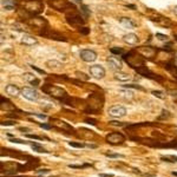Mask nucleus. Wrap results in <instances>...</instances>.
<instances>
[{"mask_svg":"<svg viewBox=\"0 0 177 177\" xmlns=\"http://www.w3.org/2000/svg\"><path fill=\"white\" fill-rule=\"evenodd\" d=\"M87 101V108L85 109L86 113H96L101 111L104 105V97L101 93H92Z\"/></svg>","mask_w":177,"mask_h":177,"instance_id":"f257e3e1","label":"nucleus"},{"mask_svg":"<svg viewBox=\"0 0 177 177\" xmlns=\"http://www.w3.org/2000/svg\"><path fill=\"white\" fill-rule=\"evenodd\" d=\"M43 92H45L46 95L53 97V98H57L59 99L61 103L64 102V99H66L69 97L67 92L64 90L63 87H59V86H54V85H50V84H46V85H43Z\"/></svg>","mask_w":177,"mask_h":177,"instance_id":"f03ea898","label":"nucleus"},{"mask_svg":"<svg viewBox=\"0 0 177 177\" xmlns=\"http://www.w3.org/2000/svg\"><path fill=\"white\" fill-rule=\"evenodd\" d=\"M123 59L128 63V65L135 70L144 66V57L139 53V52H136V51H131L129 53H125L123 54Z\"/></svg>","mask_w":177,"mask_h":177,"instance_id":"7ed1b4c3","label":"nucleus"},{"mask_svg":"<svg viewBox=\"0 0 177 177\" xmlns=\"http://www.w3.org/2000/svg\"><path fill=\"white\" fill-rule=\"evenodd\" d=\"M44 4L41 0H23V11L27 12L30 16L38 14L43 11Z\"/></svg>","mask_w":177,"mask_h":177,"instance_id":"20e7f679","label":"nucleus"},{"mask_svg":"<svg viewBox=\"0 0 177 177\" xmlns=\"http://www.w3.org/2000/svg\"><path fill=\"white\" fill-rule=\"evenodd\" d=\"M50 122H51V125L58 130H60L61 132H66L69 135H77L76 133V130L66 122L61 121V119H58V118H50Z\"/></svg>","mask_w":177,"mask_h":177,"instance_id":"39448f33","label":"nucleus"},{"mask_svg":"<svg viewBox=\"0 0 177 177\" xmlns=\"http://www.w3.org/2000/svg\"><path fill=\"white\" fill-rule=\"evenodd\" d=\"M66 20L71 26H74V27L81 26L85 23V19H83V17L76 11H72L71 13H66Z\"/></svg>","mask_w":177,"mask_h":177,"instance_id":"423d86ee","label":"nucleus"},{"mask_svg":"<svg viewBox=\"0 0 177 177\" xmlns=\"http://www.w3.org/2000/svg\"><path fill=\"white\" fill-rule=\"evenodd\" d=\"M106 142L111 145H121L125 142V136L122 133V132H111L109 135H106L105 137Z\"/></svg>","mask_w":177,"mask_h":177,"instance_id":"0eeeda50","label":"nucleus"},{"mask_svg":"<svg viewBox=\"0 0 177 177\" xmlns=\"http://www.w3.org/2000/svg\"><path fill=\"white\" fill-rule=\"evenodd\" d=\"M49 4L57 11H66L73 9V5L69 3L67 0H49Z\"/></svg>","mask_w":177,"mask_h":177,"instance_id":"6e6552de","label":"nucleus"},{"mask_svg":"<svg viewBox=\"0 0 177 177\" xmlns=\"http://www.w3.org/2000/svg\"><path fill=\"white\" fill-rule=\"evenodd\" d=\"M79 57L81 60L86 61V63H92L97 59V53L93 51V50H88V49H85V50H81L79 52Z\"/></svg>","mask_w":177,"mask_h":177,"instance_id":"1a4fd4ad","label":"nucleus"},{"mask_svg":"<svg viewBox=\"0 0 177 177\" xmlns=\"http://www.w3.org/2000/svg\"><path fill=\"white\" fill-rule=\"evenodd\" d=\"M21 95L24 96V98L31 101V102H37L39 99V93L37 90L32 87H24L21 90Z\"/></svg>","mask_w":177,"mask_h":177,"instance_id":"9d476101","label":"nucleus"},{"mask_svg":"<svg viewBox=\"0 0 177 177\" xmlns=\"http://www.w3.org/2000/svg\"><path fill=\"white\" fill-rule=\"evenodd\" d=\"M109 115L113 118H122L126 115V109L122 105H113L109 108Z\"/></svg>","mask_w":177,"mask_h":177,"instance_id":"9b49d317","label":"nucleus"},{"mask_svg":"<svg viewBox=\"0 0 177 177\" xmlns=\"http://www.w3.org/2000/svg\"><path fill=\"white\" fill-rule=\"evenodd\" d=\"M90 74L96 79H102L105 76V70L101 65H92L90 66Z\"/></svg>","mask_w":177,"mask_h":177,"instance_id":"f8f14e48","label":"nucleus"},{"mask_svg":"<svg viewBox=\"0 0 177 177\" xmlns=\"http://www.w3.org/2000/svg\"><path fill=\"white\" fill-rule=\"evenodd\" d=\"M40 34L44 36V37H46V38H49V39H53V40H58V41H66L65 37H63L61 34H59V33H57L54 31H51L49 29H46V31L40 32Z\"/></svg>","mask_w":177,"mask_h":177,"instance_id":"ddd939ff","label":"nucleus"},{"mask_svg":"<svg viewBox=\"0 0 177 177\" xmlns=\"http://www.w3.org/2000/svg\"><path fill=\"white\" fill-rule=\"evenodd\" d=\"M106 61H108L110 69H112V70H115V71H121V70H122V66H123L122 60L118 59L116 56H110V57H108Z\"/></svg>","mask_w":177,"mask_h":177,"instance_id":"4468645a","label":"nucleus"},{"mask_svg":"<svg viewBox=\"0 0 177 177\" xmlns=\"http://www.w3.org/2000/svg\"><path fill=\"white\" fill-rule=\"evenodd\" d=\"M138 52L144 57V58H152L156 54V50L151 46H142L138 49Z\"/></svg>","mask_w":177,"mask_h":177,"instance_id":"2eb2a0df","label":"nucleus"},{"mask_svg":"<svg viewBox=\"0 0 177 177\" xmlns=\"http://www.w3.org/2000/svg\"><path fill=\"white\" fill-rule=\"evenodd\" d=\"M21 44L25 45V46H33V45L38 44V39L34 38L33 36L29 34V33H25L21 37Z\"/></svg>","mask_w":177,"mask_h":177,"instance_id":"dca6fc26","label":"nucleus"},{"mask_svg":"<svg viewBox=\"0 0 177 177\" xmlns=\"http://www.w3.org/2000/svg\"><path fill=\"white\" fill-rule=\"evenodd\" d=\"M123 41L125 44H128V45H136V44H138L139 38L135 33H128V34L123 36Z\"/></svg>","mask_w":177,"mask_h":177,"instance_id":"f3484780","label":"nucleus"},{"mask_svg":"<svg viewBox=\"0 0 177 177\" xmlns=\"http://www.w3.org/2000/svg\"><path fill=\"white\" fill-rule=\"evenodd\" d=\"M5 92H6V95H9L11 97H17L20 93V88L14 84H9L5 87Z\"/></svg>","mask_w":177,"mask_h":177,"instance_id":"a211bd4d","label":"nucleus"},{"mask_svg":"<svg viewBox=\"0 0 177 177\" xmlns=\"http://www.w3.org/2000/svg\"><path fill=\"white\" fill-rule=\"evenodd\" d=\"M118 21H119V24H121L123 27H125V29H133V27L137 25V23L133 21V19L128 18V17H121V18L118 19Z\"/></svg>","mask_w":177,"mask_h":177,"instance_id":"6ab92c4d","label":"nucleus"},{"mask_svg":"<svg viewBox=\"0 0 177 177\" xmlns=\"http://www.w3.org/2000/svg\"><path fill=\"white\" fill-rule=\"evenodd\" d=\"M115 79H116V80H118V81H123V83H125V81L131 80V79H132V77H131L130 74L125 73V72L117 71V72L115 73Z\"/></svg>","mask_w":177,"mask_h":177,"instance_id":"aec40b11","label":"nucleus"},{"mask_svg":"<svg viewBox=\"0 0 177 177\" xmlns=\"http://www.w3.org/2000/svg\"><path fill=\"white\" fill-rule=\"evenodd\" d=\"M46 66L50 67V69H52V70H60L63 67V64L59 63L58 60L52 59V60H47L46 61Z\"/></svg>","mask_w":177,"mask_h":177,"instance_id":"412c9836","label":"nucleus"},{"mask_svg":"<svg viewBox=\"0 0 177 177\" xmlns=\"http://www.w3.org/2000/svg\"><path fill=\"white\" fill-rule=\"evenodd\" d=\"M31 148L33 149V151L36 152H39V153H49L50 151H47L45 148H43V145L40 143H37V142H33L31 144Z\"/></svg>","mask_w":177,"mask_h":177,"instance_id":"4be33fe9","label":"nucleus"},{"mask_svg":"<svg viewBox=\"0 0 177 177\" xmlns=\"http://www.w3.org/2000/svg\"><path fill=\"white\" fill-rule=\"evenodd\" d=\"M159 149H177V137L168 143H162Z\"/></svg>","mask_w":177,"mask_h":177,"instance_id":"5701e85b","label":"nucleus"},{"mask_svg":"<svg viewBox=\"0 0 177 177\" xmlns=\"http://www.w3.org/2000/svg\"><path fill=\"white\" fill-rule=\"evenodd\" d=\"M1 4H3V7H4L5 10L11 11V10H13L14 6L17 5V1H13V0H3Z\"/></svg>","mask_w":177,"mask_h":177,"instance_id":"b1692460","label":"nucleus"},{"mask_svg":"<svg viewBox=\"0 0 177 177\" xmlns=\"http://www.w3.org/2000/svg\"><path fill=\"white\" fill-rule=\"evenodd\" d=\"M165 69L175 77V78H177V69H176V65H173V63H169V64H166V66H165Z\"/></svg>","mask_w":177,"mask_h":177,"instance_id":"393cba45","label":"nucleus"},{"mask_svg":"<svg viewBox=\"0 0 177 177\" xmlns=\"http://www.w3.org/2000/svg\"><path fill=\"white\" fill-rule=\"evenodd\" d=\"M161 159H162L163 162H168V163H177V156H175V155L161 156Z\"/></svg>","mask_w":177,"mask_h":177,"instance_id":"a878e982","label":"nucleus"},{"mask_svg":"<svg viewBox=\"0 0 177 177\" xmlns=\"http://www.w3.org/2000/svg\"><path fill=\"white\" fill-rule=\"evenodd\" d=\"M93 164L91 163H85V164H69V168L71 169H85V168H91Z\"/></svg>","mask_w":177,"mask_h":177,"instance_id":"bb28decb","label":"nucleus"},{"mask_svg":"<svg viewBox=\"0 0 177 177\" xmlns=\"http://www.w3.org/2000/svg\"><path fill=\"white\" fill-rule=\"evenodd\" d=\"M1 109L4 110H9V109H14V106L12 105V103L10 102V101H7V99H4L3 97H1Z\"/></svg>","mask_w":177,"mask_h":177,"instance_id":"cd10ccee","label":"nucleus"},{"mask_svg":"<svg viewBox=\"0 0 177 177\" xmlns=\"http://www.w3.org/2000/svg\"><path fill=\"white\" fill-rule=\"evenodd\" d=\"M24 79L26 80V81H29V83H31V81H33L37 77H36V74H33V73H30V72H26V73H24Z\"/></svg>","mask_w":177,"mask_h":177,"instance_id":"c85d7f7f","label":"nucleus"},{"mask_svg":"<svg viewBox=\"0 0 177 177\" xmlns=\"http://www.w3.org/2000/svg\"><path fill=\"white\" fill-rule=\"evenodd\" d=\"M171 113L168 111V110H162V115L158 117V119L159 121H162V119H169V118H171Z\"/></svg>","mask_w":177,"mask_h":177,"instance_id":"c756f323","label":"nucleus"},{"mask_svg":"<svg viewBox=\"0 0 177 177\" xmlns=\"http://www.w3.org/2000/svg\"><path fill=\"white\" fill-rule=\"evenodd\" d=\"M80 13H83L85 19L88 18V16H90V11H88V9L85 5H80Z\"/></svg>","mask_w":177,"mask_h":177,"instance_id":"7c9ffc66","label":"nucleus"},{"mask_svg":"<svg viewBox=\"0 0 177 177\" xmlns=\"http://www.w3.org/2000/svg\"><path fill=\"white\" fill-rule=\"evenodd\" d=\"M70 146H72V148H86V144L85 143H80V142H69L67 143Z\"/></svg>","mask_w":177,"mask_h":177,"instance_id":"2f4dec72","label":"nucleus"},{"mask_svg":"<svg viewBox=\"0 0 177 177\" xmlns=\"http://www.w3.org/2000/svg\"><path fill=\"white\" fill-rule=\"evenodd\" d=\"M123 87L125 88H135V90H144V88L141 86V85H137V84H126V85H123Z\"/></svg>","mask_w":177,"mask_h":177,"instance_id":"473e14b6","label":"nucleus"},{"mask_svg":"<svg viewBox=\"0 0 177 177\" xmlns=\"http://www.w3.org/2000/svg\"><path fill=\"white\" fill-rule=\"evenodd\" d=\"M26 137L27 138H31V139H38V141H43V139H47V141H50L47 137H45V136H37V135H26Z\"/></svg>","mask_w":177,"mask_h":177,"instance_id":"72a5a7b5","label":"nucleus"},{"mask_svg":"<svg viewBox=\"0 0 177 177\" xmlns=\"http://www.w3.org/2000/svg\"><path fill=\"white\" fill-rule=\"evenodd\" d=\"M105 156L109 157V158H124V157H125V156L122 155V153H111V152H106Z\"/></svg>","mask_w":177,"mask_h":177,"instance_id":"f704fd0d","label":"nucleus"},{"mask_svg":"<svg viewBox=\"0 0 177 177\" xmlns=\"http://www.w3.org/2000/svg\"><path fill=\"white\" fill-rule=\"evenodd\" d=\"M151 93H152L155 97L159 98V99H164V98H165V93H164V92H162V91H152Z\"/></svg>","mask_w":177,"mask_h":177,"instance_id":"c9c22d12","label":"nucleus"},{"mask_svg":"<svg viewBox=\"0 0 177 177\" xmlns=\"http://www.w3.org/2000/svg\"><path fill=\"white\" fill-rule=\"evenodd\" d=\"M10 142H12V143H18V144H29V142H27V141L18 139V138H16V137H13L12 139H10Z\"/></svg>","mask_w":177,"mask_h":177,"instance_id":"e433bc0d","label":"nucleus"},{"mask_svg":"<svg viewBox=\"0 0 177 177\" xmlns=\"http://www.w3.org/2000/svg\"><path fill=\"white\" fill-rule=\"evenodd\" d=\"M76 74H77V77H78V78H81V79H84V80H87L88 78H90L88 76H86L85 73H83V72H79V71H77V72H76Z\"/></svg>","mask_w":177,"mask_h":177,"instance_id":"4c0bfd02","label":"nucleus"},{"mask_svg":"<svg viewBox=\"0 0 177 177\" xmlns=\"http://www.w3.org/2000/svg\"><path fill=\"white\" fill-rule=\"evenodd\" d=\"M14 124H16L14 121H4V122L1 123L3 126H12V125H14Z\"/></svg>","mask_w":177,"mask_h":177,"instance_id":"58836bf2","label":"nucleus"},{"mask_svg":"<svg viewBox=\"0 0 177 177\" xmlns=\"http://www.w3.org/2000/svg\"><path fill=\"white\" fill-rule=\"evenodd\" d=\"M85 123H87V124H91V125H97V121L96 119H92V118H86L85 119Z\"/></svg>","mask_w":177,"mask_h":177,"instance_id":"ea45409f","label":"nucleus"},{"mask_svg":"<svg viewBox=\"0 0 177 177\" xmlns=\"http://www.w3.org/2000/svg\"><path fill=\"white\" fill-rule=\"evenodd\" d=\"M111 53H113V54H122L123 50L122 49H115V47H112L111 49Z\"/></svg>","mask_w":177,"mask_h":177,"instance_id":"a19ab883","label":"nucleus"},{"mask_svg":"<svg viewBox=\"0 0 177 177\" xmlns=\"http://www.w3.org/2000/svg\"><path fill=\"white\" fill-rule=\"evenodd\" d=\"M38 125H39L40 128H43V129H46V130H50V129H52V128H53L52 125H49V124H43V123H38Z\"/></svg>","mask_w":177,"mask_h":177,"instance_id":"79ce46f5","label":"nucleus"},{"mask_svg":"<svg viewBox=\"0 0 177 177\" xmlns=\"http://www.w3.org/2000/svg\"><path fill=\"white\" fill-rule=\"evenodd\" d=\"M156 37H157L159 40H165V41L168 40V36H164V34H161V33H157Z\"/></svg>","mask_w":177,"mask_h":177,"instance_id":"37998d69","label":"nucleus"},{"mask_svg":"<svg viewBox=\"0 0 177 177\" xmlns=\"http://www.w3.org/2000/svg\"><path fill=\"white\" fill-rule=\"evenodd\" d=\"M109 124H110V125H115V126H123V125H124L122 122H115V121L109 122Z\"/></svg>","mask_w":177,"mask_h":177,"instance_id":"c03bdc74","label":"nucleus"},{"mask_svg":"<svg viewBox=\"0 0 177 177\" xmlns=\"http://www.w3.org/2000/svg\"><path fill=\"white\" fill-rule=\"evenodd\" d=\"M31 67H32L33 70H36L37 72H39V73H41V74H46V72H45L44 70H40V69H38L37 66H34V65H31Z\"/></svg>","mask_w":177,"mask_h":177,"instance_id":"a18cd8bd","label":"nucleus"},{"mask_svg":"<svg viewBox=\"0 0 177 177\" xmlns=\"http://www.w3.org/2000/svg\"><path fill=\"white\" fill-rule=\"evenodd\" d=\"M30 84H31V85H32V86H38V85H39V84H40V80H39V79H38V78H36V79H34V80H33V81H31V83H30Z\"/></svg>","mask_w":177,"mask_h":177,"instance_id":"49530a36","label":"nucleus"},{"mask_svg":"<svg viewBox=\"0 0 177 177\" xmlns=\"http://www.w3.org/2000/svg\"><path fill=\"white\" fill-rule=\"evenodd\" d=\"M37 172H39V173H49L50 169H40V170H37Z\"/></svg>","mask_w":177,"mask_h":177,"instance_id":"de8ad7c7","label":"nucleus"},{"mask_svg":"<svg viewBox=\"0 0 177 177\" xmlns=\"http://www.w3.org/2000/svg\"><path fill=\"white\" fill-rule=\"evenodd\" d=\"M99 177H115L113 173H99Z\"/></svg>","mask_w":177,"mask_h":177,"instance_id":"09e8293b","label":"nucleus"},{"mask_svg":"<svg viewBox=\"0 0 177 177\" xmlns=\"http://www.w3.org/2000/svg\"><path fill=\"white\" fill-rule=\"evenodd\" d=\"M34 116H37L38 118H41V119H45V118H47L46 117V115H39V113H33Z\"/></svg>","mask_w":177,"mask_h":177,"instance_id":"8fccbe9b","label":"nucleus"},{"mask_svg":"<svg viewBox=\"0 0 177 177\" xmlns=\"http://www.w3.org/2000/svg\"><path fill=\"white\" fill-rule=\"evenodd\" d=\"M88 31H90V29H86V27H84V30H80V32H81L83 34H87Z\"/></svg>","mask_w":177,"mask_h":177,"instance_id":"3c124183","label":"nucleus"},{"mask_svg":"<svg viewBox=\"0 0 177 177\" xmlns=\"http://www.w3.org/2000/svg\"><path fill=\"white\" fill-rule=\"evenodd\" d=\"M3 177H4V176H3ZM5 177H25V176H16V175H9V176H7V175H6Z\"/></svg>","mask_w":177,"mask_h":177,"instance_id":"603ef678","label":"nucleus"},{"mask_svg":"<svg viewBox=\"0 0 177 177\" xmlns=\"http://www.w3.org/2000/svg\"><path fill=\"white\" fill-rule=\"evenodd\" d=\"M19 130L20 131H29L30 129H27V128H19Z\"/></svg>","mask_w":177,"mask_h":177,"instance_id":"864d4df0","label":"nucleus"},{"mask_svg":"<svg viewBox=\"0 0 177 177\" xmlns=\"http://www.w3.org/2000/svg\"><path fill=\"white\" fill-rule=\"evenodd\" d=\"M173 13H175V14L177 16V5H176V6L173 7Z\"/></svg>","mask_w":177,"mask_h":177,"instance_id":"5fc2aeb1","label":"nucleus"},{"mask_svg":"<svg viewBox=\"0 0 177 177\" xmlns=\"http://www.w3.org/2000/svg\"><path fill=\"white\" fill-rule=\"evenodd\" d=\"M171 175H172V176H175V177H177V171H172V172H171Z\"/></svg>","mask_w":177,"mask_h":177,"instance_id":"6e6d98bb","label":"nucleus"},{"mask_svg":"<svg viewBox=\"0 0 177 177\" xmlns=\"http://www.w3.org/2000/svg\"><path fill=\"white\" fill-rule=\"evenodd\" d=\"M175 39H176V40H177V34H176V36H175Z\"/></svg>","mask_w":177,"mask_h":177,"instance_id":"4d7b16f0","label":"nucleus"}]
</instances>
